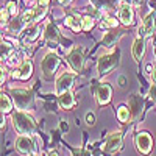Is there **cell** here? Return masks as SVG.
<instances>
[{"mask_svg":"<svg viewBox=\"0 0 156 156\" xmlns=\"http://www.w3.org/2000/svg\"><path fill=\"white\" fill-rule=\"evenodd\" d=\"M153 80H154V83H156V66L153 67Z\"/></svg>","mask_w":156,"mask_h":156,"instance_id":"d590c367","label":"cell"},{"mask_svg":"<svg viewBox=\"0 0 156 156\" xmlns=\"http://www.w3.org/2000/svg\"><path fill=\"white\" fill-rule=\"evenodd\" d=\"M12 105H14L12 98H9V95H6V94L2 92V95H0V108H2V112H3V114L11 112Z\"/></svg>","mask_w":156,"mask_h":156,"instance_id":"44dd1931","label":"cell"},{"mask_svg":"<svg viewBox=\"0 0 156 156\" xmlns=\"http://www.w3.org/2000/svg\"><path fill=\"white\" fill-rule=\"evenodd\" d=\"M73 81H75V73H72V72L61 73L56 78V83H55V92H56V95H61L64 92H67V90H70Z\"/></svg>","mask_w":156,"mask_h":156,"instance_id":"8992f818","label":"cell"},{"mask_svg":"<svg viewBox=\"0 0 156 156\" xmlns=\"http://www.w3.org/2000/svg\"><path fill=\"white\" fill-rule=\"evenodd\" d=\"M67 62H69V66L72 67V70H73L75 73L81 72L84 58H83V48H81L80 45H75V47L72 48V51H70L69 56H67Z\"/></svg>","mask_w":156,"mask_h":156,"instance_id":"52a82bcc","label":"cell"},{"mask_svg":"<svg viewBox=\"0 0 156 156\" xmlns=\"http://www.w3.org/2000/svg\"><path fill=\"white\" fill-rule=\"evenodd\" d=\"M119 64V51H112V53H106L100 56L98 62H97V70L100 75H106L109 73L114 67H117Z\"/></svg>","mask_w":156,"mask_h":156,"instance_id":"277c9868","label":"cell"},{"mask_svg":"<svg viewBox=\"0 0 156 156\" xmlns=\"http://www.w3.org/2000/svg\"><path fill=\"white\" fill-rule=\"evenodd\" d=\"M94 3V6L100 11H105V12H109L112 9H115L119 0H90Z\"/></svg>","mask_w":156,"mask_h":156,"instance_id":"ac0fdd59","label":"cell"},{"mask_svg":"<svg viewBox=\"0 0 156 156\" xmlns=\"http://www.w3.org/2000/svg\"><path fill=\"white\" fill-rule=\"evenodd\" d=\"M33 73V64L31 61H23L20 66L12 72V78H19V80H28Z\"/></svg>","mask_w":156,"mask_h":156,"instance_id":"7c38bea8","label":"cell"},{"mask_svg":"<svg viewBox=\"0 0 156 156\" xmlns=\"http://www.w3.org/2000/svg\"><path fill=\"white\" fill-rule=\"evenodd\" d=\"M117 119L120 120V123H128L131 120V112H129V108L128 106H119L117 109Z\"/></svg>","mask_w":156,"mask_h":156,"instance_id":"7402d4cb","label":"cell"},{"mask_svg":"<svg viewBox=\"0 0 156 156\" xmlns=\"http://www.w3.org/2000/svg\"><path fill=\"white\" fill-rule=\"evenodd\" d=\"M64 23H66L67 27H70L75 33L83 30V17H80V16H67Z\"/></svg>","mask_w":156,"mask_h":156,"instance_id":"ffe728a7","label":"cell"},{"mask_svg":"<svg viewBox=\"0 0 156 156\" xmlns=\"http://www.w3.org/2000/svg\"><path fill=\"white\" fill-rule=\"evenodd\" d=\"M9 16H11V14L8 12V9H6V8H2V25H3V23H9V22H8Z\"/></svg>","mask_w":156,"mask_h":156,"instance_id":"f546056e","label":"cell"},{"mask_svg":"<svg viewBox=\"0 0 156 156\" xmlns=\"http://www.w3.org/2000/svg\"><path fill=\"white\" fill-rule=\"evenodd\" d=\"M44 39L47 42H50V44H56L59 41V31H58L55 23L50 22V23L45 25V28H44Z\"/></svg>","mask_w":156,"mask_h":156,"instance_id":"9a60e30c","label":"cell"},{"mask_svg":"<svg viewBox=\"0 0 156 156\" xmlns=\"http://www.w3.org/2000/svg\"><path fill=\"white\" fill-rule=\"evenodd\" d=\"M12 51H14V48H12L8 42H2V59H8L11 55H12Z\"/></svg>","mask_w":156,"mask_h":156,"instance_id":"4316f807","label":"cell"},{"mask_svg":"<svg viewBox=\"0 0 156 156\" xmlns=\"http://www.w3.org/2000/svg\"><path fill=\"white\" fill-rule=\"evenodd\" d=\"M27 2H33V0H27Z\"/></svg>","mask_w":156,"mask_h":156,"instance_id":"f35d334b","label":"cell"},{"mask_svg":"<svg viewBox=\"0 0 156 156\" xmlns=\"http://www.w3.org/2000/svg\"><path fill=\"white\" fill-rule=\"evenodd\" d=\"M156 30V14L151 11L142 19V25L139 27V36L140 37H150Z\"/></svg>","mask_w":156,"mask_h":156,"instance_id":"9c48e42d","label":"cell"},{"mask_svg":"<svg viewBox=\"0 0 156 156\" xmlns=\"http://www.w3.org/2000/svg\"><path fill=\"white\" fill-rule=\"evenodd\" d=\"M75 156H90L87 150H75Z\"/></svg>","mask_w":156,"mask_h":156,"instance_id":"d6a6232c","label":"cell"},{"mask_svg":"<svg viewBox=\"0 0 156 156\" xmlns=\"http://www.w3.org/2000/svg\"><path fill=\"white\" fill-rule=\"evenodd\" d=\"M45 16V8L44 6H39V8H33V9H28L25 14L22 16L25 25H34L37 20H41L42 17Z\"/></svg>","mask_w":156,"mask_h":156,"instance_id":"8fae6325","label":"cell"},{"mask_svg":"<svg viewBox=\"0 0 156 156\" xmlns=\"http://www.w3.org/2000/svg\"><path fill=\"white\" fill-rule=\"evenodd\" d=\"M134 144H136V148L139 153L142 154H148L153 148V139L148 133L142 131V133H137L136 137H134Z\"/></svg>","mask_w":156,"mask_h":156,"instance_id":"ba28073f","label":"cell"},{"mask_svg":"<svg viewBox=\"0 0 156 156\" xmlns=\"http://www.w3.org/2000/svg\"><path fill=\"white\" fill-rule=\"evenodd\" d=\"M120 37V34H115L114 31H109V33H106L105 36H103V39H101V42H103V45L105 47H108V48H111L114 44H115V41Z\"/></svg>","mask_w":156,"mask_h":156,"instance_id":"d4e9b609","label":"cell"},{"mask_svg":"<svg viewBox=\"0 0 156 156\" xmlns=\"http://www.w3.org/2000/svg\"><path fill=\"white\" fill-rule=\"evenodd\" d=\"M150 97L153 101H156V83L151 84V87H150Z\"/></svg>","mask_w":156,"mask_h":156,"instance_id":"1f68e13d","label":"cell"},{"mask_svg":"<svg viewBox=\"0 0 156 156\" xmlns=\"http://www.w3.org/2000/svg\"><path fill=\"white\" fill-rule=\"evenodd\" d=\"M11 122L12 126L16 128V131L19 134H34L36 133V122L33 120V117L27 114V111H16L11 114Z\"/></svg>","mask_w":156,"mask_h":156,"instance_id":"6da1fadb","label":"cell"},{"mask_svg":"<svg viewBox=\"0 0 156 156\" xmlns=\"http://www.w3.org/2000/svg\"><path fill=\"white\" fill-rule=\"evenodd\" d=\"M111 95H112V89L111 86L108 84H101L97 87L95 90V97H97V101H98V105H108L109 100H111Z\"/></svg>","mask_w":156,"mask_h":156,"instance_id":"4fadbf2b","label":"cell"},{"mask_svg":"<svg viewBox=\"0 0 156 156\" xmlns=\"http://www.w3.org/2000/svg\"><path fill=\"white\" fill-rule=\"evenodd\" d=\"M48 156H59V154H58L56 151H50V153H48Z\"/></svg>","mask_w":156,"mask_h":156,"instance_id":"8d00e7d4","label":"cell"},{"mask_svg":"<svg viewBox=\"0 0 156 156\" xmlns=\"http://www.w3.org/2000/svg\"><path fill=\"white\" fill-rule=\"evenodd\" d=\"M30 156H37V154H30Z\"/></svg>","mask_w":156,"mask_h":156,"instance_id":"74e56055","label":"cell"},{"mask_svg":"<svg viewBox=\"0 0 156 156\" xmlns=\"http://www.w3.org/2000/svg\"><path fill=\"white\" fill-rule=\"evenodd\" d=\"M58 97H59V106L62 109H72L73 108L75 97H73V94L70 92V90H67V92H64V94H61Z\"/></svg>","mask_w":156,"mask_h":156,"instance_id":"d6986e66","label":"cell"},{"mask_svg":"<svg viewBox=\"0 0 156 156\" xmlns=\"http://www.w3.org/2000/svg\"><path fill=\"white\" fill-rule=\"evenodd\" d=\"M11 97L16 108L20 111H28L34 103V95L28 89H11Z\"/></svg>","mask_w":156,"mask_h":156,"instance_id":"7a4b0ae2","label":"cell"},{"mask_svg":"<svg viewBox=\"0 0 156 156\" xmlns=\"http://www.w3.org/2000/svg\"><path fill=\"white\" fill-rule=\"evenodd\" d=\"M94 22H95V17H92V16H84V17H83V30H84V31H89L90 28L94 27Z\"/></svg>","mask_w":156,"mask_h":156,"instance_id":"83f0119b","label":"cell"},{"mask_svg":"<svg viewBox=\"0 0 156 156\" xmlns=\"http://www.w3.org/2000/svg\"><path fill=\"white\" fill-rule=\"evenodd\" d=\"M128 108H129V112H131V119H137V117L140 115V111H142V100H140V97H139L137 94L129 98Z\"/></svg>","mask_w":156,"mask_h":156,"instance_id":"2e32d148","label":"cell"},{"mask_svg":"<svg viewBox=\"0 0 156 156\" xmlns=\"http://www.w3.org/2000/svg\"><path fill=\"white\" fill-rule=\"evenodd\" d=\"M117 25H119V22H117L115 17H106L100 23V27L101 28H117Z\"/></svg>","mask_w":156,"mask_h":156,"instance_id":"484cf974","label":"cell"},{"mask_svg":"<svg viewBox=\"0 0 156 156\" xmlns=\"http://www.w3.org/2000/svg\"><path fill=\"white\" fill-rule=\"evenodd\" d=\"M120 147H122V133L115 131V133H111L106 137V142H105V145H103V150H105L106 154H112L115 151H119Z\"/></svg>","mask_w":156,"mask_h":156,"instance_id":"30bf717a","label":"cell"},{"mask_svg":"<svg viewBox=\"0 0 156 156\" xmlns=\"http://www.w3.org/2000/svg\"><path fill=\"white\" fill-rule=\"evenodd\" d=\"M5 8L8 9V12H9L11 16H17V3L14 2V0H8Z\"/></svg>","mask_w":156,"mask_h":156,"instance_id":"f1b7e54d","label":"cell"},{"mask_svg":"<svg viewBox=\"0 0 156 156\" xmlns=\"http://www.w3.org/2000/svg\"><path fill=\"white\" fill-rule=\"evenodd\" d=\"M145 53V37H136V41L133 42V56L136 61H140L142 56Z\"/></svg>","mask_w":156,"mask_h":156,"instance_id":"e0dca14e","label":"cell"},{"mask_svg":"<svg viewBox=\"0 0 156 156\" xmlns=\"http://www.w3.org/2000/svg\"><path fill=\"white\" fill-rule=\"evenodd\" d=\"M59 56L56 53H53V51H48V53L42 58V62H41V69H42V75L45 80H51L59 66Z\"/></svg>","mask_w":156,"mask_h":156,"instance_id":"3957f363","label":"cell"},{"mask_svg":"<svg viewBox=\"0 0 156 156\" xmlns=\"http://www.w3.org/2000/svg\"><path fill=\"white\" fill-rule=\"evenodd\" d=\"M119 17H120V22L123 25H133V20H134V14H133V8L129 3H122L120 9H119Z\"/></svg>","mask_w":156,"mask_h":156,"instance_id":"5bb4252c","label":"cell"},{"mask_svg":"<svg viewBox=\"0 0 156 156\" xmlns=\"http://www.w3.org/2000/svg\"><path fill=\"white\" fill-rule=\"evenodd\" d=\"M23 27H25L23 19H14V20H11V22L8 23V30H9V33H12V34L20 33V31L23 30Z\"/></svg>","mask_w":156,"mask_h":156,"instance_id":"603a6c76","label":"cell"},{"mask_svg":"<svg viewBox=\"0 0 156 156\" xmlns=\"http://www.w3.org/2000/svg\"><path fill=\"white\" fill-rule=\"evenodd\" d=\"M14 147L16 150L23 154V156H30V154H34L36 153V144H34V140L31 136L28 134H20L17 136L16 142H14Z\"/></svg>","mask_w":156,"mask_h":156,"instance_id":"5b68a950","label":"cell"},{"mask_svg":"<svg viewBox=\"0 0 156 156\" xmlns=\"http://www.w3.org/2000/svg\"><path fill=\"white\" fill-rule=\"evenodd\" d=\"M86 123H87V125H94V123H95V115H94L92 112H87V114H86Z\"/></svg>","mask_w":156,"mask_h":156,"instance_id":"4dcf8cb0","label":"cell"},{"mask_svg":"<svg viewBox=\"0 0 156 156\" xmlns=\"http://www.w3.org/2000/svg\"><path fill=\"white\" fill-rule=\"evenodd\" d=\"M39 33H41V28H39L37 25H33V27L30 25V27H28V30L25 31V36H23L25 42H33L34 39L37 37V34H39Z\"/></svg>","mask_w":156,"mask_h":156,"instance_id":"cb8c5ba5","label":"cell"},{"mask_svg":"<svg viewBox=\"0 0 156 156\" xmlns=\"http://www.w3.org/2000/svg\"><path fill=\"white\" fill-rule=\"evenodd\" d=\"M48 2H50V0H37V3H39V6H44V8H47Z\"/></svg>","mask_w":156,"mask_h":156,"instance_id":"836d02e7","label":"cell"},{"mask_svg":"<svg viewBox=\"0 0 156 156\" xmlns=\"http://www.w3.org/2000/svg\"><path fill=\"white\" fill-rule=\"evenodd\" d=\"M72 2V0H59V3H62V5H69Z\"/></svg>","mask_w":156,"mask_h":156,"instance_id":"e575fe53","label":"cell"}]
</instances>
